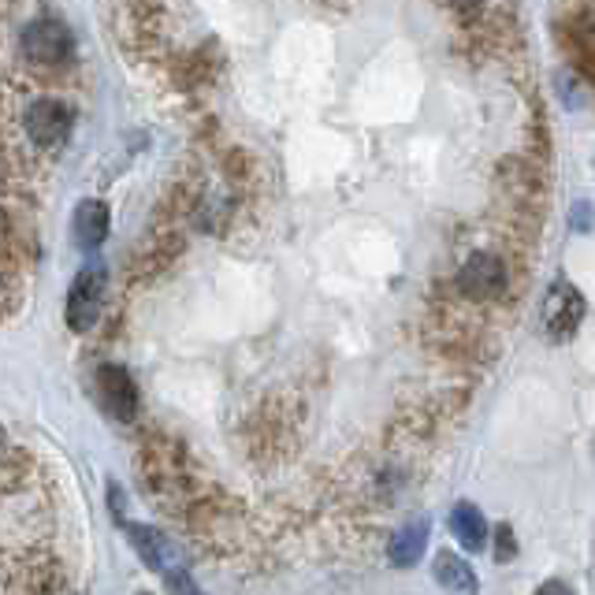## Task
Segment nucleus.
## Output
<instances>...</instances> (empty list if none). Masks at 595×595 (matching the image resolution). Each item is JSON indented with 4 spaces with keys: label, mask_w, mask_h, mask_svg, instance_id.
<instances>
[{
    "label": "nucleus",
    "mask_w": 595,
    "mask_h": 595,
    "mask_svg": "<svg viewBox=\"0 0 595 595\" xmlns=\"http://www.w3.org/2000/svg\"><path fill=\"white\" fill-rule=\"evenodd\" d=\"M108 239V205L105 202H83L75 209V242L83 250H97Z\"/></svg>",
    "instance_id": "obj_10"
},
{
    "label": "nucleus",
    "mask_w": 595,
    "mask_h": 595,
    "mask_svg": "<svg viewBox=\"0 0 595 595\" xmlns=\"http://www.w3.org/2000/svg\"><path fill=\"white\" fill-rule=\"evenodd\" d=\"M436 581H439V588L450 592V595H481L476 573L469 570L465 558H458V555H450V551L436 555Z\"/></svg>",
    "instance_id": "obj_9"
},
{
    "label": "nucleus",
    "mask_w": 595,
    "mask_h": 595,
    "mask_svg": "<svg viewBox=\"0 0 595 595\" xmlns=\"http://www.w3.org/2000/svg\"><path fill=\"white\" fill-rule=\"evenodd\" d=\"M23 52L34 60V64H64V60L75 52V38L60 20H38L23 31Z\"/></svg>",
    "instance_id": "obj_2"
},
{
    "label": "nucleus",
    "mask_w": 595,
    "mask_h": 595,
    "mask_svg": "<svg viewBox=\"0 0 595 595\" xmlns=\"http://www.w3.org/2000/svg\"><path fill=\"white\" fill-rule=\"evenodd\" d=\"M425 544H428V521H413V525H405L399 536L391 539V566H399V570L417 566L421 555H425Z\"/></svg>",
    "instance_id": "obj_11"
},
{
    "label": "nucleus",
    "mask_w": 595,
    "mask_h": 595,
    "mask_svg": "<svg viewBox=\"0 0 595 595\" xmlns=\"http://www.w3.org/2000/svg\"><path fill=\"white\" fill-rule=\"evenodd\" d=\"M513 555H518V536L510 525H499L495 529V562H510Z\"/></svg>",
    "instance_id": "obj_13"
},
{
    "label": "nucleus",
    "mask_w": 595,
    "mask_h": 595,
    "mask_svg": "<svg viewBox=\"0 0 595 595\" xmlns=\"http://www.w3.org/2000/svg\"><path fill=\"white\" fill-rule=\"evenodd\" d=\"M0 447H4V432H0Z\"/></svg>",
    "instance_id": "obj_16"
},
{
    "label": "nucleus",
    "mask_w": 595,
    "mask_h": 595,
    "mask_svg": "<svg viewBox=\"0 0 595 595\" xmlns=\"http://www.w3.org/2000/svg\"><path fill=\"white\" fill-rule=\"evenodd\" d=\"M120 529L127 532V539H131V547L138 551L142 562L149 566V570H157V573H165L171 562H179V547L171 544V539L165 536L160 529H153V525H138V521H120Z\"/></svg>",
    "instance_id": "obj_6"
},
{
    "label": "nucleus",
    "mask_w": 595,
    "mask_h": 595,
    "mask_svg": "<svg viewBox=\"0 0 595 595\" xmlns=\"http://www.w3.org/2000/svg\"><path fill=\"white\" fill-rule=\"evenodd\" d=\"M536 595H573V588L566 581H544L536 588Z\"/></svg>",
    "instance_id": "obj_14"
},
{
    "label": "nucleus",
    "mask_w": 595,
    "mask_h": 595,
    "mask_svg": "<svg viewBox=\"0 0 595 595\" xmlns=\"http://www.w3.org/2000/svg\"><path fill=\"white\" fill-rule=\"evenodd\" d=\"M97 399L116 421H134V413H138V387L123 365L97 368Z\"/></svg>",
    "instance_id": "obj_4"
},
{
    "label": "nucleus",
    "mask_w": 595,
    "mask_h": 595,
    "mask_svg": "<svg viewBox=\"0 0 595 595\" xmlns=\"http://www.w3.org/2000/svg\"><path fill=\"white\" fill-rule=\"evenodd\" d=\"M584 317V298L566 283H555L544 305V320H547V336L551 339H570L576 331V324Z\"/></svg>",
    "instance_id": "obj_7"
},
{
    "label": "nucleus",
    "mask_w": 595,
    "mask_h": 595,
    "mask_svg": "<svg viewBox=\"0 0 595 595\" xmlns=\"http://www.w3.org/2000/svg\"><path fill=\"white\" fill-rule=\"evenodd\" d=\"M458 291L473 302H491L507 291V265L495 254H473L458 272Z\"/></svg>",
    "instance_id": "obj_3"
},
{
    "label": "nucleus",
    "mask_w": 595,
    "mask_h": 595,
    "mask_svg": "<svg viewBox=\"0 0 595 595\" xmlns=\"http://www.w3.org/2000/svg\"><path fill=\"white\" fill-rule=\"evenodd\" d=\"M4 239H8V216L0 209V246H4Z\"/></svg>",
    "instance_id": "obj_15"
},
{
    "label": "nucleus",
    "mask_w": 595,
    "mask_h": 595,
    "mask_svg": "<svg viewBox=\"0 0 595 595\" xmlns=\"http://www.w3.org/2000/svg\"><path fill=\"white\" fill-rule=\"evenodd\" d=\"M160 576H165V584H168V595H205L202 588H197V581L191 576V570H186L183 558H179V562H171Z\"/></svg>",
    "instance_id": "obj_12"
},
{
    "label": "nucleus",
    "mask_w": 595,
    "mask_h": 595,
    "mask_svg": "<svg viewBox=\"0 0 595 595\" xmlns=\"http://www.w3.org/2000/svg\"><path fill=\"white\" fill-rule=\"evenodd\" d=\"M26 134L38 146H60V142L71 134V108L64 101H34L31 112H26Z\"/></svg>",
    "instance_id": "obj_5"
},
{
    "label": "nucleus",
    "mask_w": 595,
    "mask_h": 595,
    "mask_svg": "<svg viewBox=\"0 0 595 595\" xmlns=\"http://www.w3.org/2000/svg\"><path fill=\"white\" fill-rule=\"evenodd\" d=\"M450 532H454V539L465 547V551H484L488 547V521H484L481 507H473V502H454V510H450Z\"/></svg>",
    "instance_id": "obj_8"
},
{
    "label": "nucleus",
    "mask_w": 595,
    "mask_h": 595,
    "mask_svg": "<svg viewBox=\"0 0 595 595\" xmlns=\"http://www.w3.org/2000/svg\"><path fill=\"white\" fill-rule=\"evenodd\" d=\"M101 302H105V268L101 265H86L83 272L75 276L68 291V324L71 331H89L101 317Z\"/></svg>",
    "instance_id": "obj_1"
}]
</instances>
